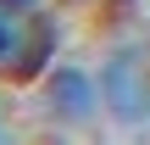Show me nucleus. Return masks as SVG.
Here are the masks:
<instances>
[{
	"label": "nucleus",
	"mask_w": 150,
	"mask_h": 145,
	"mask_svg": "<svg viewBox=\"0 0 150 145\" xmlns=\"http://www.w3.org/2000/svg\"><path fill=\"white\" fill-rule=\"evenodd\" d=\"M100 95H106V123L122 134H150V50L139 34H117L100 56Z\"/></svg>",
	"instance_id": "nucleus-1"
},
{
	"label": "nucleus",
	"mask_w": 150,
	"mask_h": 145,
	"mask_svg": "<svg viewBox=\"0 0 150 145\" xmlns=\"http://www.w3.org/2000/svg\"><path fill=\"white\" fill-rule=\"evenodd\" d=\"M61 50H67V17H61L56 6H39V11L22 17L17 56H11L6 78H11V84H39V78L61 61Z\"/></svg>",
	"instance_id": "nucleus-3"
},
{
	"label": "nucleus",
	"mask_w": 150,
	"mask_h": 145,
	"mask_svg": "<svg viewBox=\"0 0 150 145\" xmlns=\"http://www.w3.org/2000/svg\"><path fill=\"white\" fill-rule=\"evenodd\" d=\"M6 11H17V17H28V11H39V6H50V0H0Z\"/></svg>",
	"instance_id": "nucleus-5"
},
{
	"label": "nucleus",
	"mask_w": 150,
	"mask_h": 145,
	"mask_svg": "<svg viewBox=\"0 0 150 145\" xmlns=\"http://www.w3.org/2000/svg\"><path fill=\"white\" fill-rule=\"evenodd\" d=\"M139 17H145V0H100V22L111 34H128Z\"/></svg>",
	"instance_id": "nucleus-4"
},
{
	"label": "nucleus",
	"mask_w": 150,
	"mask_h": 145,
	"mask_svg": "<svg viewBox=\"0 0 150 145\" xmlns=\"http://www.w3.org/2000/svg\"><path fill=\"white\" fill-rule=\"evenodd\" d=\"M72 6H100V0H72Z\"/></svg>",
	"instance_id": "nucleus-7"
},
{
	"label": "nucleus",
	"mask_w": 150,
	"mask_h": 145,
	"mask_svg": "<svg viewBox=\"0 0 150 145\" xmlns=\"http://www.w3.org/2000/svg\"><path fill=\"white\" fill-rule=\"evenodd\" d=\"M39 112L56 134H89L106 117V95H100V73L83 61H56L39 78Z\"/></svg>",
	"instance_id": "nucleus-2"
},
{
	"label": "nucleus",
	"mask_w": 150,
	"mask_h": 145,
	"mask_svg": "<svg viewBox=\"0 0 150 145\" xmlns=\"http://www.w3.org/2000/svg\"><path fill=\"white\" fill-rule=\"evenodd\" d=\"M6 134H11V123H6V106H0V140H6Z\"/></svg>",
	"instance_id": "nucleus-6"
}]
</instances>
